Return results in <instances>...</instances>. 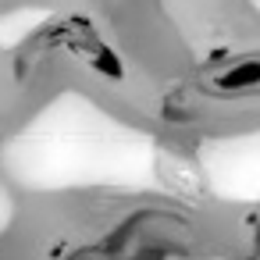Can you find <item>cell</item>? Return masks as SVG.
<instances>
[{
	"mask_svg": "<svg viewBox=\"0 0 260 260\" xmlns=\"http://www.w3.org/2000/svg\"><path fill=\"white\" fill-rule=\"evenodd\" d=\"M246 260H253V256H246Z\"/></svg>",
	"mask_w": 260,
	"mask_h": 260,
	"instance_id": "obj_1",
	"label": "cell"
}]
</instances>
